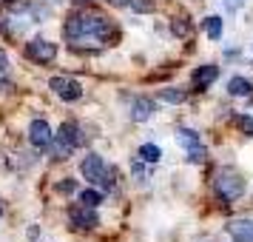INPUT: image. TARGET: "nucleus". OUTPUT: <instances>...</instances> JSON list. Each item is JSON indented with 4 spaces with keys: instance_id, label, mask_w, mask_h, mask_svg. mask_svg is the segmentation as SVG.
Instances as JSON below:
<instances>
[{
    "instance_id": "nucleus-6",
    "label": "nucleus",
    "mask_w": 253,
    "mask_h": 242,
    "mask_svg": "<svg viewBox=\"0 0 253 242\" xmlns=\"http://www.w3.org/2000/svg\"><path fill=\"white\" fill-rule=\"evenodd\" d=\"M69 222L74 228H97V225H100V217L94 214V208L80 202V205L69 208Z\"/></svg>"
},
{
    "instance_id": "nucleus-7",
    "label": "nucleus",
    "mask_w": 253,
    "mask_h": 242,
    "mask_svg": "<svg viewBox=\"0 0 253 242\" xmlns=\"http://www.w3.org/2000/svg\"><path fill=\"white\" fill-rule=\"evenodd\" d=\"M80 171H83V177L88 180V183H94V185H100L103 183V177H105V162H103V157L100 154H88L85 160H83V165H80Z\"/></svg>"
},
{
    "instance_id": "nucleus-9",
    "label": "nucleus",
    "mask_w": 253,
    "mask_h": 242,
    "mask_svg": "<svg viewBox=\"0 0 253 242\" xmlns=\"http://www.w3.org/2000/svg\"><path fill=\"white\" fill-rule=\"evenodd\" d=\"M228 234H230L236 242H253V222H248V219L228 222Z\"/></svg>"
},
{
    "instance_id": "nucleus-5",
    "label": "nucleus",
    "mask_w": 253,
    "mask_h": 242,
    "mask_svg": "<svg viewBox=\"0 0 253 242\" xmlns=\"http://www.w3.org/2000/svg\"><path fill=\"white\" fill-rule=\"evenodd\" d=\"M26 57L35 60V63H51V60L57 57V46L37 37V40H32V43H26Z\"/></svg>"
},
{
    "instance_id": "nucleus-8",
    "label": "nucleus",
    "mask_w": 253,
    "mask_h": 242,
    "mask_svg": "<svg viewBox=\"0 0 253 242\" xmlns=\"http://www.w3.org/2000/svg\"><path fill=\"white\" fill-rule=\"evenodd\" d=\"M29 143L35 148H48L54 143V134H51L46 120H32V126H29Z\"/></svg>"
},
{
    "instance_id": "nucleus-26",
    "label": "nucleus",
    "mask_w": 253,
    "mask_h": 242,
    "mask_svg": "<svg viewBox=\"0 0 253 242\" xmlns=\"http://www.w3.org/2000/svg\"><path fill=\"white\" fill-rule=\"evenodd\" d=\"M111 6H131V0H108Z\"/></svg>"
},
{
    "instance_id": "nucleus-3",
    "label": "nucleus",
    "mask_w": 253,
    "mask_h": 242,
    "mask_svg": "<svg viewBox=\"0 0 253 242\" xmlns=\"http://www.w3.org/2000/svg\"><path fill=\"white\" fill-rule=\"evenodd\" d=\"M213 188H216V194L222 196V199H239V196L245 194V180H242L233 168H222V171H216V177H213Z\"/></svg>"
},
{
    "instance_id": "nucleus-23",
    "label": "nucleus",
    "mask_w": 253,
    "mask_h": 242,
    "mask_svg": "<svg viewBox=\"0 0 253 242\" xmlns=\"http://www.w3.org/2000/svg\"><path fill=\"white\" fill-rule=\"evenodd\" d=\"M188 151H191V160H194V162H202V160L208 157V154H205L202 148H199V145H196V148H188Z\"/></svg>"
},
{
    "instance_id": "nucleus-15",
    "label": "nucleus",
    "mask_w": 253,
    "mask_h": 242,
    "mask_svg": "<svg viewBox=\"0 0 253 242\" xmlns=\"http://www.w3.org/2000/svg\"><path fill=\"white\" fill-rule=\"evenodd\" d=\"M205 32H208L211 40H219V37H222V17H216V14L205 17Z\"/></svg>"
},
{
    "instance_id": "nucleus-2",
    "label": "nucleus",
    "mask_w": 253,
    "mask_h": 242,
    "mask_svg": "<svg viewBox=\"0 0 253 242\" xmlns=\"http://www.w3.org/2000/svg\"><path fill=\"white\" fill-rule=\"evenodd\" d=\"M85 145V134H83V128L77 123H63L57 131V137H54V151H57V157H69L74 148H80Z\"/></svg>"
},
{
    "instance_id": "nucleus-10",
    "label": "nucleus",
    "mask_w": 253,
    "mask_h": 242,
    "mask_svg": "<svg viewBox=\"0 0 253 242\" xmlns=\"http://www.w3.org/2000/svg\"><path fill=\"white\" fill-rule=\"evenodd\" d=\"M151 114H154V100H148V97H137V100L131 103V117H134L137 123H145Z\"/></svg>"
},
{
    "instance_id": "nucleus-22",
    "label": "nucleus",
    "mask_w": 253,
    "mask_h": 242,
    "mask_svg": "<svg viewBox=\"0 0 253 242\" xmlns=\"http://www.w3.org/2000/svg\"><path fill=\"white\" fill-rule=\"evenodd\" d=\"M239 126H242V131L253 134V117H239Z\"/></svg>"
},
{
    "instance_id": "nucleus-17",
    "label": "nucleus",
    "mask_w": 253,
    "mask_h": 242,
    "mask_svg": "<svg viewBox=\"0 0 253 242\" xmlns=\"http://www.w3.org/2000/svg\"><path fill=\"white\" fill-rule=\"evenodd\" d=\"M80 202L88 208H97L100 202H103V194L100 191H94V188H85V191H80Z\"/></svg>"
},
{
    "instance_id": "nucleus-27",
    "label": "nucleus",
    "mask_w": 253,
    "mask_h": 242,
    "mask_svg": "<svg viewBox=\"0 0 253 242\" xmlns=\"http://www.w3.org/2000/svg\"><path fill=\"white\" fill-rule=\"evenodd\" d=\"M239 3H242V0H225V6H228V9H236Z\"/></svg>"
},
{
    "instance_id": "nucleus-21",
    "label": "nucleus",
    "mask_w": 253,
    "mask_h": 242,
    "mask_svg": "<svg viewBox=\"0 0 253 242\" xmlns=\"http://www.w3.org/2000/svg\"><path fill=\"white\" fill-rule=\"evenodd\" d=\"M57 191L60 194H74L77 185H74V180H63V183H57Z\"/></svg>"
},
{
    "instance_id": "nucleus-1",
    "label": "nucleus",
    "mask_w": 253,
    "mask_h": 242,
    "mask_svg": "<svg viewBox=\"0 0 253 242\" xmlns=\"http://www.w3.org/2000/svg\"><path fill=\"white\" fill-rule=\"evenodd\" d=\"M66 37H69L74 46H80L83 40H91V43H103L108 37L114 35L111 29V20L105 14H97V12H85V14H71L66 20Z\"/></svg>"
},
{
    "instance_id": "nucleus-12",
    "label": "nucleus",
    "mask_w": 253,
    "mask_h": 242,
    "mask_svg": "<svg viewBox=\"0 0 253 242\" xmlns=\"http://www.w3.org/2000/svg\"><path fill=\"white\" fill-rule=\"evenodd\" d=\"M251 92H253L251 80H245V77H230L228 80V94H233V97H248Z\"/></svg>"
},
{
    "instance_id": "nucleus-25",
    "label": "nucleus",
    "mask_w": 253,
    "mask_h": 242,
    "mask_svg": "<svg viewBox=\"0 0 253 242\" xmlns=\"http://www.w3.org/2000/svg\"><path fill=\"white\" fill-rule=\"evenodd\" d=\"M9 69V57H6V51H0V71Z\"/></svg>"
},
{
    "instance_id": "nucleus-13",
    "label": "nucleus",
    "mask_w": 253,
    "mask_h": 242,
    "mask_svg": "<svg viewBox=\"0 0 253 242\" xmlns=\"http://www.w3.org/2000/svg\"><path fill=\"white\" fill-rule=\"evenodd\" d=\"M139 160H142V162H160V160H162L160 145H154V143H145V145H139Z\"/></svg>"
},
{
    "instance_id": "nucleus-19",
    "label": "nucleus",
    "mask_w": 253,
    "mask_h": 242,
    "mask_svg": "<svg viewBox=\"0 0 253 242\" xmlns=\"http://www.w3.org/2000/svg\"><path fill=\"white\" fill-rule=\"evenodd\" d=\"M131 9L139 14H145V12H154L157 9V0H131Z\"/></svg>"
},
{
    "instance_id": "nucleus-4",
    "label": "nucleus",
    "mask_w": 253,
    "mask_h": 242,
    "mask_svg": "<svg viewBox=\"0 0 253 242\" xmlns=\"http://www.w3.org/2000/svg\"><path fill=\"white\" fill-rule=\"evenodd\" d=\"M51 89H54V94L57 97H63L66 103H74V100H80L83 97V86L74 77H51V83H48Z\"/></svg>"
},
{
    "instance_id": "nucleus-11",
    "label": "nucleus",
    "mask_w": 253,
    "mask_h": 242,
    "mask_svg": "<svg viewBox=\"0 0 253 242\" xmlns=\"http://www.w3.org/2000/svg\"><path fill=\"white\" fill-rule=\"evenodd\" d=\"M216 77H219L216 66H199V69L194 71V89H208Z\"/></svg>"
},
{
    "instance_id": "nucleus-16",
    "label": "nucleus",
    "mask_w": 253,
    "mask_h": 242,
    "mask_svg": "<svg viewBox=\"0 0 253 242\" xmlns=\"http://www.w3.org/2000/svg\"><path fill=\"white\" fill-rule=\"evenodd\" d=\"M176 140H179V145H185V148H196V145H199V134L191 131V128H179Z\"/></svg>"
},
{
    "instance_id": "nucleus-14",
    "label": "nucleus",
    "mask_w": 253,
    "mask_h": 242,
    "mask_svg": "<svg viewBox=\"0 0 253 242\" xmlns=\"http://www.w3.org/2000/svg\"><path fill=\"white\" fill-rule=\"evenodd\" d=\"M171 32L176 37H191V32H194V26H191V20H188V17H173L171 20Z\"/></svg>"
},
{
    "instance_id": "nucleus-24",
    "label": "nucleus",
    "mask_w": 253,
    "mask_h": 242,
    "mask_svg": "<svg viewBox=\"0 0 253 242\" xmlns=\"http://www.w3.org/2000/svg\"><path fill=\"white\" fill-rule=\"evenodd\" d=\"M131 171L137 174V177H145V168H142V162H137V160H134V165H131Z\"/></svg>"
},
{
    "instance_id": "nucleus-20",
    "label": "nucleus",
    "mask_w": 253,
    "mask_h": 242,
    "mask_svg": "<svg viewBox=\"0 0 253 242\" xmlns=\"http://www.w3.org/2000/svg\"><path fill=\"white\" fill-rule=\"evenodd\" d=\"M3 6H6V12H26L29 9V0H3Z\"/></svg>"
},
{
    "instance_id": "nucleus-18",
    "label": "nucleus",
    "mask_w": 253,
    "mask_h": 242,
    "mask_svg": "<svg viewBox=\"0 0 253 242\" xmlns=\"http://www.w3.org/2000/svg\"><path fill=\"white\" fill-rule=\"evenodd\" d=\"M185 97L188 94L182 89H162L160 92V100H165V103H185Z\"/></svg>"
}]
</instances>
